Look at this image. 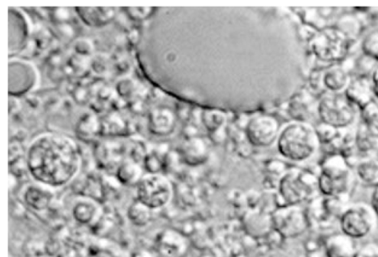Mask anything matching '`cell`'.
<instances>
[{"label": "cell", "instance_id": "5bb4252c", "mask_svg": "<svg viewBox=\"0 0 378 257\" xmlns=\"http://www.w3.org/2000/svg\"><path fill=\"white\" fill-rule=\"evenodd\" d=\"M347 69L336 64L323 70L322 84L324 91L331 93H344L350 82Z\"/></svg>", "mask_w": 378, "mask_h": 257}, {"label": "cell", "instance_id": "4316f807", "mask_svg": "<svg viewBox=\"0 0 378 257\" xmlns=\"http://www.w3.org/2000/svg\"><path fill=\"white\" fill-rule=\"evenodd\" d=\"M128 217L134 224L143 226L150 221V210L137 201L129 207Z\"/></svg>", "mask_w": 378, "mask_h": 257}, {"label": "cell", "instance_id": "1f68e13d", "mask_svg": "<svg viewBox=\"0 0 378 257\" xmlns=\"http://www.w3.org/2000/svg\"><path fill=\"white\" fill-rule=\"evenodd\" d=\"M352 257H378V247L369 244L356 250Z\"/></svg>", "mask_w": 378, "mask_h": 257}, {"label": "cell", "instance_id": "4dcf8cb0", "mask_svg": "<svg viewBox=\"0 0 378 257\" xmlns=\"http://www.w3.org/2000/svg\"><path fill=\"white\" fill-rule=\"evenodd\" d=\"M93 47L90 43L87 40H79L74 45L73 52L88 57L92 53Z\"/></svg>", "mask_w": 378, "mask_h": 257}, {"label": "cell", "instance_id": "52a82bcc", "mask_svg": "<svg viewBox=\"0 0 378 257\" xmlns=\"http://www.w3.org/2000/svg\"><path fill=\"white\" fill-rule=\"evenodd\" d=\"M377 217L370 204L363 203L346 205L338 219L341 234L350 239L368 237L377 226Z\"/></svg>", "mask_w": 378, "mask_h": 257}, {"label": "cell", "instance_id": "d6986e66", "mask_svg": "<svg viewBox=\"0 0 378 257\" xmlns=\"http://www.w3.org/2000/svg\"><path fill=\"white\" fill-rule=\"evenodd\" d=\"M78 10V14L82 20L92 26H102L115 17L114 8H84Z\"/></svg>", "mask_w": 378, "mask_h": 257}, {"label": "cell", "instance_id": "5b68a950", "mask_svg": "<svg viewBox=\"0 0 378 257\" xmlns=\"http://www.w3.org/2000/svg\"><path fill=\"white\" fill-rule=\"evenodd\" d=\"M351 35L338 27H327L315 33L311 42L315 56L328 66L340 64L352 47Z\"/></svg>", "mask_w": 378, "mask_h": 257}, {"label": "cell", "instance_id": "e0dca14e", "mask_svg": "<svg viewBox=\"0 0 378 257\" xmlns=\"http://www.w3.org/2000/svg\"><path fill=\"white\" fill-rule=\"evenodd\" d=\"M101 132L109 134H122L131 130L130 118L121 112H113L100 119Z\"/></svg>", "mask_w": 378, "mask_h": 257}, {"label": "cell", "instance_id": "d4e9b609", "mask_svg": "<svg viewBox=\"0 0 378 257\" xmlns=\"http://www.w3.org/2000/svg\"><path fill=\"white\" fill-rule=\"evenodd\" d=\"M97 213L95 205L88 201L79 202L73 209V217L78 222L87 224L93 221Z\"/></svg>", "mask_w": 378, "mask_h": 257}, {"label": "cell", "instance_id": "9c48e42d", "mask_svg": "<svg viewBox=\"0 0 378 257\" xmlns=\"http://www.w3.org/2000/svg\"><path fill=\"white\" fill-rule=\"evenodd\" d=\"M273 228L285 238L302 235L310 226L308 212L299 205L281 206L271 216Z\"/></svg>", "mask_w": 378, "mask_h": 257}, {"label": "cell", "instance_id": "6da1fadb", "mask_svg": "<svg viewBox=\"0 0 378 257\" xmlns=\"http://www.w3.org/2000/svg\"><path fill=\"white\" fill-rule=\"evenodd\" d=\"M26 162L33 178L57 187L67 185L77 176L81 159L74 142L61 134L47 133L31 143Z\"/></svg>", "mask_w": 378, "mask_h": 257}, {"label": "cell", "instance_id": "d6a6232c", "mask_svg": "<svg viewBox=\"0 0 378 257\" xmlns=\"http://www.w3.org/2000/svg\"><path fill=\"white\" fill-rule=\"evenodd\" d=\"M370 80L373 96L378 102V63L375 66L374 69L371 72Z\"/></svg>", "mask_w": 378, "mask_h": 257}, {"label": "cell", "instance_id": "f546056e", "mask_svg": "<svg viewBox=\"0 0 378 257\" xmlns=\"http://www.w3.org/2000/svg\"><path fill=\"white\" fill-rule=\"evenodd\" d=\"M90 68L96 75H104L111 68V62L103 55H97L91 61Z\"/></svg>", "mask_w": 378, "mask_h": 257}, {"label": "cell", "instance_id": "e575fe53", "mask_svg": "<svg viewBox=\"0 0 378 257\" xmlns=\"http://www.w3.org/2000/svg\"><path fill=\"white\" fill-rule=\"evenodd\" d=\"M132 257H157V256L152 251L141 250L134 254Z\"/></svg>", "mask_w": 378, "mask_h": 257}, {"label": "cell", "instance_id": "8fae6325", "mask_svg": "<svg viewBox=\"0 0 378 257\" xmlns=\"http://www.w3.org/2000/svg\"><path fill=\"white\" fill-rule=\"evenodd\" d=\"M156 247L158 253L165 257H184L189 250V242L180 232L168 229L158 235Z\"/></svg>", "mask_w": 378, "mask_h": 257}, {"label": "cell", "instance_id": "484cf974", "mask_svg": "<svg viewBox=\"0 0 378 257\" xmlns=\"http://www.w3.org/2000/svg\"><path fill=\"white\" fill-rule=\"evenodd\" d=\"M141 171L139 166L133 162H126L118 166L117 176L119 180L123 183L132 185L139 181Z\"/></svg>", "mask_w": 378, "mask_h": 257}, {"label": "cell", "instance_id": "ba28073f", "mask_svg": "<svg viewBox=\"0 0 378 257\" xmlns=\"http://www.w3.org/2000/svg\"><path fill=\"white\" fill-rule=\"evenodd\" d=\"M173 194L172 183L160 174L151 173L138 182V201L150 210L166 206L172 201Z\"/></svg>", "mask_w": 378, "mask_h": 257}, {"label": "cell", "instance_id": "ac0fdd59", "mask_svg": "<svg viewBox=\"0 0 378 257\" xmlns=\"http://www.w3.org/2000/svg\"><path fill=\"white\" fill-rule=\"evenodd\" d=\"M184 161L189 165H200L208 157V149L205 143L198 139H191L185 143L182 150Z\"/></svg>", "mask_w": 378, "mask_h": 257}, {"label": "cell", "instance_id": "7402d4cb", "mask_svg": "<svg viewBox=\"0 0 378 257\" xmlns=\"http://www.w3.org/2000/svg\"><path fill=\"white\" fill-rule=\"evenodd\" d=\"M24 198L33 209L42 211L50 205L52 195L39 187H31L24 192Z\"/></svg>", "mask_w": 378, "mask_h": 257}, {"label": "cell", "instance_id": "f1b7e54d", "mask_svg": "<svg viewBox=\"0 0 378 257\" xmlns=\"http://www.w3.org/2000/svg\"><path fill=\"white\" fill-rule=\"evenodd\" d=\"M203 123L207 130L214 132L223 125L225 117L219 112L206 111L203 115Z\"/></svg>", "mask_w": 378, "mask_h": 257}, {"label": "cell", "instance_id": "7a4b0ae2", "mask_svg": "<svg viewBox=\"0 0 378 257\" xmlns=\"http://www.w3.org/2000/svg\"><path fill=\"white\" fill-rule=\"evenodd\" d=\"M320 144L316 129L308 122L298 120L280 130L276 141L279 155L297 164L310 161L318 152Z\"/></svg>", "mask_w": 378, "mask_h": 257}, {"label": "cell", "instance_id": "2e32d148", "mask_svg": "<svg viewBox=\"0 0 378 257\" xmlns=\"http://www.w3.org/2000/svg\"><path fill=\"white\" fill-rule=\"evenodd\" d=\"M356 251L353 240L343 234L329 237L324 244L326 257H352Z\"/></svg>", "mask_w": 378, "mask_h": 257}, {"label": "cell", "instance_id": "4fadbf2b", "mask_svg": "<svg viewBox=\"0 0 378 257\" xmlns=\"http://www.w3.org/2000/svg\"><path fill=\"white\" fill-rule=\"evenodd\" d=\"M344 94L347 99L361 111L365 106L374 101L370 77L351 78Z\"/></svg>", "mask_w": 378, "mask_h": 257}, {"label": "cell", "instance_id": "44dd1931", "mask_svg": "<svg viewBox=\"0 0 378 257\" xmlns=\"http://www.w3.org/2000/svg\"><path fill=\"white\" fill-rule=\"evenodd\" d=\"M247 218L245 224L246 229L253 237H262L269 233L271 228H274L271 217L251 214Z\"/></svg>", "mask_w": 378, "mask_h": 257}, {"label": "cell", "instance_id": "ffe728a7", "mask_svg": "<svg viewBox=\"0 0 378 257\" xmlns=\"http://www.w3.org/2000/svg\"><path fill=\"white\" fill-rule=\"evenodd\" d=\"M355 175L365 185H377L378 183V160L367 156L356 164Z\"/></svg>", "mask_w": 378, "mask_h": 257}, {"label": "cell", "instance_id": "277c9868", "mask_svg": "<svg viewBox=\"0 0 378 257\" xmlns=\"http://www.w3.org/2000/svg\"><path fill=\"white\" fill-rule=\"evenodd\" d=\"M277 192L279 200L283 203L282 206L313 201L320 194L318 176L306 170H289L279 178Z\"/></svg>", "mask_w": 378, "mask_h": 257}, {"label": "cell", "instance_id": "3957f363", "mask_svg": "<svg viewBox=\"0 0 378 257\" xmlns=\"http://www.w3.org/2000/svg\"><path fill=\"white\" fill-rule=\"evenodd\" d=\"M355 176L345 157L332 155L321 166L318 176L320 193L324 197L345 200L354 185Z\"/></svg>", "mask_w": 378, "mask_h": 257}, {"label": "cell", "instance_id": "cb8c5ba5", "mask_svg": "<svg viewBox=\"0 0 378 257\" xmlns=\"http://www.w3.org/2000/svg\"><path fill=\"white\" fill-rule=\"evenodd\" d=\"M77 129L82 138H91L97 132H101L100 119L92 114H84L78 122Z\"/></svg>", "mask_w": 378, "mask_h": 257}, {"label": "cell", "instance_id": "603a6c76", "mask_svg": "<svg viewBox=\"0 0 378 257\" xmlns=\"http://www.w3.org/2000/svg\"><path fill=\"white\" fill-rule=\"evenodd\" d=\"M355 145L360 152L369 154L377 148L378 137L363 124L355 134Z\"/></svg>", "mask_w": 378, "mask_h": 257}, {"label": "cell", "instance_id": "7c38bea8", "mask_svg": "<svg viewBox=\"0 0 378 257\" xmlns=\"http://www.w3.org/2000/svg\"><path fill=\"white\" fill-rule=\"evenodd\" d=\"M149 129L158 137L172 134L177 125V117L173 109L166 107H157L152 109L148 118Z\"/></svg>", "mask_w": 378, "mask_h": 257}, {"label": "cell", "instance_id": "83f0119b", "mask_svg": "<svg viewBox=\"0 0 378 257\" xmlns=\"http://www.w3.org/2000/svg\"><path fill=\"white\" fill-rule=\"evenodd\" d=\"M361 50L365 56L378 63V31L365 36L361 42Z\"/></svg>", "mask_w": 378, "mask_h": 257}, {"label": "cell", "instance_id": "30bf717a", "mask_svg": "<svg viewBox=\"0 0 378 257\" xmlns=\"http://www.w3.org/2000/svg\"><path fill=\"white\" fill-rule=\"evenodd\" d=\"M280 130L272 116H258L251 118L246 128V136L251 145L267 148L276 143Z\"/></svg>", "mask_w": 378, "mask_h": 257}, {"label": "cell", "instance_id": "8992f818", "mask_svg": "<svg viewBox=\"0 0 378 257\" xmlns=\"http://www.w3.org/2000/svg\"><path fill=\"white\" fill-rule=\"evenodd\" d=\"M322 124L337 130H346L355 125L360 109L352 104L344 93L324 94L316 106Z\"/></svg>", "mask_w": 378, "mask_h": 257}, {"label": "cell", "instance_id": "9a60e30c", "mask_svg": "<svg viewBox=\"0 0 378 257\" xmlns=\"http://www.w3.org/2000/svg\"><path fill=\"white\" fill-rule=\"evenodd\" d=\"M97 83L91 79H77L68 85V93L77 103L87 105L94 100Z\"/></svg>", "mask_w": 378, "mask_h": 257}, {"label": "cell", "instance_id": "836d02e7", "mask_svg": "<svg viewBox=\"0 0 378 257\" xmlns=\"http://www.w3.org/2000/svg\"><path fill=\"white\" fill-rule=\"evenodd\" d=\"M370 205L378 219V183L375 186L370 197Z\"/></svg>", "mask_w": 378, "mask_h": 257}]
</instances>
